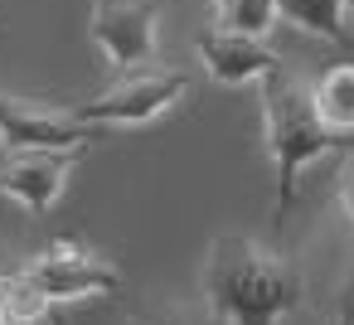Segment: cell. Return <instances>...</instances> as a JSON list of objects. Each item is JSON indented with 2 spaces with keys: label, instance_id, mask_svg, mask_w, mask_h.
<instances>
[{
  "label": "cell",
  "instance_id": "obj_12",
  "mask_svg": "<svg viewBox=\"0 0 354 325\" xmlns=\"http://www.w3.org/2000/svg\"><path fill=\"white\" fill-rule=\"evenodd\" d=\"M277 0H218V30H238L252 39H267L277 30Z\"/></svg>",
  "mask_w": 354,
  "mask_h": 325
},
{
  "label": "cell",
  "instance_id": "obj_4",
  "mask_svg": "<svg viewBox=\"0 0 354 325\" xmlns=\"http://www.w3.org/2000/svg\"><path fill=\"white\" fill-rule=\"evenodd\" d=\"M20 277H25L39 296H49L54 306L122 291V272H117L102 252L78 248V243H54V248L35 252V257L20 267Z\"/></svg>",
  "mask_w": 354,
  "mask_h": 325
},
{
  "label": "cell",
  "instance_id": "obj_8",
  "mask_svg": "<svg viewBox=\"0 0 354 325\" xmlns=\"http://www.w3.org/2000/svg\"><path fill=\"white\" fill-rule=\"evenodd\" d=\"M194 54L204 64V73L223 88H243V83H262L272 68H281V54L267 49V39L238 35V30H209L194 39Z\"/></svg>",
  "mask_w": 354,
  "mask_h": 325
},
{
  "label": "cell",
  "instance_id": "obj_9",
  "mask_svg": "<svg viewBox=\"0 0 354 325\" xmlns=\"http://www.w3.org/2000/svg\"><path fill=\"white\" fill-rule=\"evenodd\" d=\"M310 102L335 136H354V64H335L310 83Z\"/></svg>",
  "mask_w": 354,
  "mask_h": 325
},
{
  "label": "cell",
  "instance_id": "obj_11",
  "mask_svg": "<svg viewBox=\"0 0 354 325\" xmlns=\"http://www.w3.org/2000/svg\"><path fill=\"white\" fill-rule=\"evenodd\" d=\"M0 306H6L10 325H64V320L54 315V301H49V296H39L20 272L0 277Z\"/></svg>",
  "mask_w": 354,
  "mask_h": 325
},
{
  "label": "cell",
  "instance_id": "obj_13",
  "mask_svg": "<svg viewBox=\"0 0 354 325\" xmlns=\"http://www.w3.org/2000/svg\"><path fill=\"white\" fill-rule=\"evenodd\" d=\"M131 325H214V320H209V315H199V310L170 306V310H151V315H136Z\"/></svg>",
  "mask_w": 354,
  "mask_h": 325
},
{
  "label": "cell",
  "instance_id": "obj_3",
  "mask_svg": "<svg viewBox=\"0 0 354 325\" xmlns=\"http://www.w3.org/2000/svg\"><path fill=\"white\" fill-rule=\"evenodd\" d=\"M185 93H189V73L141 64V68H122V78L107 93H97L93 102H78L68 112L88 127H146L160 112H170Z\"/></svg>",
  "mask_w": 354,
  "mask_h": 325
},
{
  "label": "cell",
  "instance_id": "obj_10",
  "mask_svg": "<svg viewBox=\"0 0 354 325\" xmlns=\"http://www.w3.org/2000/svg\"><path fill=\"white\" fill-rule=\"evenodd\" d=\"M277 20L320 35L325 44H349V20H344V0H277Z\"/></svg>",
  "mask_w": 354,
  "mask_h": 325
},
{
  "label": "cell",
  "instance_id": "obj_17",
  "mask_svg": "<svg viewBox=\"0 0 354 325\" xmlns=\"http://www.w3.org/2000/svg\"><path fill=\"white\" fill-rule=\"evenodd\" d=\"M0 325H10V315H6V306H0Z\"/></svg>",
  "mask_w": 354,
  "mask_h": 325
},
{
  "label": "cell",
  "instance_id": "obj_15",
  "mask_svg": "<svg viewBox=\"0 0 354 325\" xmlns=\"http://www.w3.org/2000/svg\"><path fill=\"white\" fill-rule=\"evenodd\" d=\"M335 325H354V296L339 306V315H335Z\"/></svg>",
  "mask_w": 354,
  "mask_h": 325
},
{
  "label": "cell",
  "instance_id": "obj_7",
  "mask_svg": "<svg viewBox=\"0 0 354 325\" xmlns=\"http://www.w3.org/2000/svg\"><path fill=\"white\" fill-rule=\"evenodd\" d=\"M78 160L83 151H6L0 156V194L25 204L30 214H49L64 199Z\"/></svg>",
  "mask_w": 354,
  "mask_h": 325
},
{
  "label": "cell",
  "instance_id": "obj_2",
  "mask_svg": "<svg viewBox=\"0 0 354 325\" xmlns=\"http://www.w3.org/2000/svg\"><path fill=\"white\" fill-rule=\"evenodd\" d=\"M262 141H267V160L277 170V204L286 209L296 199V185H301V170L330 151L344 146V136H335L315 102H310V83L301 73H291L286 64L272 68L262 83Z\"/></svg>",
  "mask_w": 354,
  "mask_h": 325
},
{
  "label": "cell",
  "instance_id": "obj_5",
  "mask_svg": "<svg viewBox=\"0 0 354 325\" xmlns=\"http://www.w3.org/2000/svg\"><path fill=\"white\" fill-rule=\"evenodd\" d=\"M160 15L165 0H93L88 35L117 68H141L160 49Z\"/></svg>",
  "mask_w": 354,
  "mask_h": 325
},
{
  "label": "cell",
  "instance_id": "obj_6",
  "mask_svg": "<svg viewBox=\"0 0 354 325\" xmlns=\"http://www.w3.org/2000/svg\"><path fill=\"white\" fill-rule=\"evenodd\" d=\"M97 127L78 122L68 107H39L0 93V146L6 151H88Z\"/></svg>",
  "mask_w": 354,
  "mask_h": 325
},
{
  "label": "cell",
  "instance_id": "obj_14",
  "mask_svg": "<svg viewBox=\"0 0 354 325\" xmlns=\"http://www.w3.org/2000/svg\"><path fill=\"white\" fill-rule=\"evenodd\" d=\"M339 204H344V214L354 223V151L344 156V170H339Z\"/></svg>",
  "mask_w": 354,
  "mask_h": 325
},
{
  "label": "cell",
  "instance_id": "obj_18",
  "mask_svg": "<svg viewBox=\"0 0 354 325\" xmlns=\"http://www.w3.org/2000/svg\"><path fill=\"white\" fill-rule=\"evenodd\" d=\"M209 6H218V0H209Z\"/></svg>",
  "mask_w": 354,
  "mask_h": 325
},
{
  "label": "cell",
  "instance_id": "obj_1",
  "mask_svg": "<svg viewBox=\"0 0 354 325\" xmlns=\"http://www.w3.org/2000/svg\"><path fill=\"white\" fill-rule=\"evenodd\" d=\"M306 301L301 267L243 233H218L204 252V315L214 325H281Z\"/></svg>",
  "mask_w": 354,
  "mask_h": 325
},
{
  "label": "cell",
  "instance_id": "obj_16",
  "mask_svg": "<svg viewBox=\"0 0 354 325\" xmlns=\"http://www.w3.org/2000/svg\"><path fill=\"white\" fill-rule=\"evenodd\" d=\"M344 20H354V0H344Z\"/></svg>",
  "mask_w": 354,
  "mask_h": 325
}]
</instances>
